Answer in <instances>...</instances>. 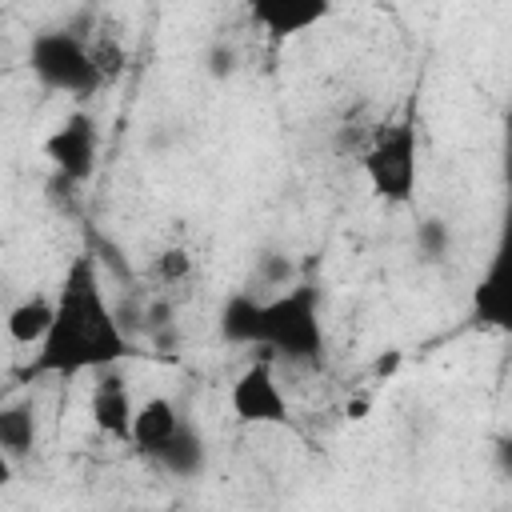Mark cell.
<instances>
[{
    "label": "cell",
    "instance_id": "1",
    "mask_svg": "<svg viewBox=\"0 0 512 512\" xmlns=\"http://www.w3.org/2000/svg\"><path fill=\"white\" fill-rule=\"evenodd\" d=\"M52 300V328L32 348V360L20 368V380H68L136 356V340L116 316V300L104 288V268L92 248H80L72 256Z\"/></svg>",
    "mask_w": 512,
    "mask_h": 512
},
{
    "label": "cell",
    "instance_id": "2",
    "mask_svg": "<svg viewBox=\"0 0 512 512\" xmlns=\"http://www.w3.org/2000/svg\"><path fill=\"white\" fill-rule=\"evenodd\" d=\"M216 332L232 348H256L276 364L320 372L328 364L324 292L316 280H296L284 292L260 296L236 288L216 316Z\"/></svg>",
    "mask_w": 512,
    "mask_h": 512
},
{
    "label": "cell",
    "instance_id": "3",
    "mask_svg": "<svg viewBox=\"0 0 512 512\" xmlns=\"http://www.w3.org/2000/svg\"><path fill=\"white\" fill-rule=\"evenodd\" d=\"M24 64L44 92L68 100H88L108 84V68L100 64V52L68 24L32 32Z\"/></svg>",
    "mask_w": 512,
    "mask_h": 512
},
{
    "label": "cell",
    "instance_id": "4",
    "mask_svg": "<svg viewBox=\"0 0 512 512\" xmlns=\"http://www.w3.org/2000/svg\"><path fill=\"white\" fill-rule=\"evenodd\" d=\"M360 168L368 188L384 204H408L420 188V128L416 116H400L392 124H380L368 132V144L360 152Z\"/></svg>",
    "mask_w": 512,
    "mask_h": 512
},
{
    "label": "cell",
    "instance_id": "5",
    "mask_svg": "<svg viewBox=\"0 0 512 512\" xmlns=\"http://www.w3.org/2000/svg\"><path fill=\"white\" fill-rule=\"evenodd\" d=\"M468 320L484 332L512 336V152H508V196L484 268L468 292Z\"/></svg>",
    "mask_w": 512,
    "mask_h": 512
},
{
    "label": "cell",
    "instance_id": "6",
    "mask_svg": "<svg viewBox=\"0 0 512 512\" xmlns=\"http://www.w3.org/2000/svg\"><path fill=\"white\" fill-rule=\"evenodd\" d=\"M228 408H232V416L240 424H252V428H284V424H292V400L280 388L276 360L260 356V360L244 364V372L232 380Z\"/></svg>",
    "mask_w": 512,
    "mask_h": 512
},
{
    "label": "cell",
    "instance_id": "7",
    "mask_svg": "<svg viewBox=\"0 0 512 512\" xmlns=\"http://www.w3.org/2000/svg\"><path fill=\"white\" fill-rule=\"evenodd\" d=\"M44 160L52 164V176H64L72 184H88L96 176L100 160V128L88 112H68L44 140Z\"/></svg>",
    "mask_w": 512,
    "mask_h": 512
},
{
    "label": "cell",
    "instance_id": "8",
    "mask_svg": "<svg viewBox=\"0 0 512 512\" xmlns=\"http://www.w3.org/2000/svg\"><path fill=\"white\" fill-rule=\"evenodd\" d=\"M248 20L272 40L288 44L296 36H308L312 28L328 24L336 12V0H244Z\"/></svg>",
    "mask_w": 512,
    "mask_h": 512
},
{
    "label": "cell",
    "instance_id": "9",
    "mask_svg": "<svg viewBox=\"0 0 512 512\" xmlns=\"http://www.w3.org/2000/svg\"><path fill=\"white\" fill-rule=\"evenodd\" d=\"M136 408H140V404L132 400V388H128V376L120 372V364L92 372L88 416H92V424H96V432H100V436L128 444V436H132V420H136Z\"/></svg>",
    "mask_w": 512,
    "mask_h": 512
},
{
    "label": "cell",
    "instance_id": "10",
    "mask_svg": "<svg viewBox=\"0 0 512 512\" xmlns=\"http://www.w3.org/2000/svg\"><path fill=\"white\" fill-rule=\"evenodd\" d=\"M184 420H188V412H184L172 396H148V400L136 408L128 448H132L140 460H152V456L176 436V428H180Z\"/></svg>",
    "mask_w": 512,
    "mask_h": 512
},
{
    "label": "cell",
    "instance_id": "11",
    "mask_svg": "<svg viewBox=\"0 0 512 512\" xmlns=\"http://www.w3.org/2000/svg\"><path fill=\"white\" fill-rule=\"evenodd\" d=\"M160 476H168V480H200L204 472H208V440H204V432H200V424L188 416L180 428H176V436L148 460Z\"/></svg>",
    "mask_w": 512,
    "mask_h": 512
},
{
    "label": "cell",
    "instance_id": "12",
    "mask_svg": "<svg viewBox=\"0 0 512 512\" xmlns=\"http://www.w3.org/2000/svg\"><path fill=\"white\" fill-rule=\"evenodd\" d=\"M40 444V416L28 396H12L0 404V452L12 464H28Z\"/></svg>",
    "mask_w": 512,
    "mask_h": 512
},
{
    "label": "cell",
    "instance_id": "13",
    "mask_svg": "<svg viewBox=\"0 0 512 512\" xmlns=\"http://www.w3.org/2000/svg\"><path fill=\"white\" fill-rule=\"evenodd\" d=\"M52 316H56V300L44 296V292H32L24 300H16L4 316V328H8V340L16 348H36L48 328H52Z\"/></svg>",
    "mask_w": 512,
    "mask_h": 512
},
{
    "label": "cell",
    "instance_id": "14",
    "mask_svg": "<svg viewBox=\"0 0 512 512\" xmlns=\"http://www.w3.org/2000/svg\"><path fill=\"white\" fill-rule=\"evenodd\" d=\"M296 280H304V276H300V264L292 260V252H284V248H256L252 264H248L244 288L260 292V296H272V292L292 288Z\"/></svg>",
    "mask_w": 512,
    "mask_h": 512
},
{
    "label": "cell",
    "instance_id": "15",
    "mask_svg": "<svg viewBox=\"0 0 512 512\" xmlns=\"http://www.w3.org/2000/svg\"><path fill=\"white\" fill-rule=\"evenodd\" d=\"M452 252H456V232L440 212H428V216H420L412 224V256H416V264L440 268V264L452 260Z\"/></svg>",
    "mask_w": 512,
    "mask_h": 512
},
{
    "label": "cell",
    "instance_id": "16",
    "mask_svg": "<svg viewBox=\"0 0 512 512\" xmlns=\"http://www.w3.org/2000/svg\"><path fill=\"white\" fill-rule=\"evenodd\" d=\"M148 276H152L160 288H176V284H184V280L192 276V256H188L184 248H164V252L152 256Z\"/></svg>",
    "mask_w": 512,
    "mask_h": 512
},
{
    "label": "cell",
    "instance_id": "17",
    "mask_svg": "<svg viewBox=\"0 0 512 512\" xmlns=\"http://www.w3.org/2000/svg\"><path fill=\"white\" fill-rule=\"evenodd\" d=\"M240 64H244V56L232 40H212L208 52H204V76L216 80V84H228L240 72Z\"/></svg>",
    "mask_w": 512,
    "mask_h": 512
},
{
    "label": "cell",
    "instance_id": "18",
    "mask_svg": "<svg viewBox=\"0 0 512 512\" xmlns=\"http://www.w3.org/2000/svg\"><path fill=\"white\" fill-rule=\"evenodd\" d=\"M492 468H496L500 480L512 484V432H500V436L492 440Z\"/></svg>",
    "mask_w": 512,
    "mask_h": 512
}]
</instances>
